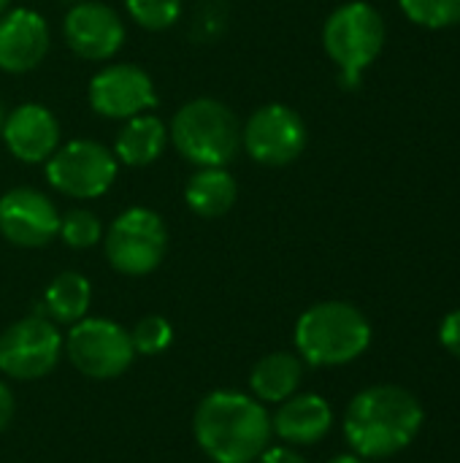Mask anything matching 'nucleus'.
I'll use <instances>...</instances> for the list:
<instances>
[{"mask_svg":"<svg viewBox=\"0 0 460 463\" xmlns=\"http://www.w3.org/2000/svg\"><path fill=\"white\" fill-rule=\"evenodd\" d=\"M195 439L214 463H252L271 439V418L249 396L236 391L209 393L195 412Z\"/></svg>","mask_w":460,"mask_h":463,"instance_id":"nucleus-1","label":"nucleus"},{"mask_svg":"<svg viewBox=\"0 0 460 463\" xmlns=\"http://www.w3.org/2000/svg\"><path fill=\"white\" fill-rule=\"evenodd\" d=\"M423 423L420 402L399 385L358 393L344 415V434L363 458H390L412 445Z\"/></svg>","mask_w":460,"mask_h":463,"instance_id":"nucleus-2","label":"nucleus"},{"mask_svg":"<svg viewBox=\"0 0 460 463\" xmlns=\"http://www.w3.org/2000/svg\"><path fill=\"white\" fill-rule=\"evenodd\" d=\"M371 342L366 315L347 301L309 307L296 323V347L312 366H342L355 361Z\"/></svg>","mask_w":460,"mask_h":463,"instance_id":"nucleus-3","label":"nucleus"},{"mask_svg":"<svg viewBox=\"0 0 460 463\" xmlns=\"http://www.w3.org/2000/svg\"><path fill=\"white\" fill-rule=\"evenodd\" d=\"M171 141L198 168H225L241 149V125L222 100L195 98L176 111Z\"/></svg>","mask_w":460,"mask_h":463,"instance_id":"nucleus-4","label":"nucleus"},{"mask_svg":"<svg viewBox=\"0 0 460 463\" xmlns=\"http://www.w3.org/2000/svg\"><path fill=\"white\" fill-rule=\"evenodd\" d=\"M323 46L328 57L350 76H361L385 46V19L382 14L363 3L339 5L323 27Z\"/></svg>","mask_w":460,"mask_h":463,"instance_id":"nucleus-5","label":"nucleus"},{"mask_svg":"<svg viewBox=\"0 0 460 463\" xmlns=\"http://www.w3.org/2000/svg\"><path fill=\"white\" fill-rule=\"evenodd\" d=\"M168 250V231L157 212L146 206L125 209L106 233V258L125 277L155 271Z\"/></svg>","mask_w":460,"mask_h":463,"instance_id":"nucleus-6","label":"nucleus"},{"mask_svg":"<svg viewBox=\"0 0 460 463\" xmlns=\"http://www.w3.org/2000/svg\"><path fill=\"white\" fill-rule=\"evenodd\" d=\"M46 179L70 198H100L117 179V157L108 146L76 138L54 149L46 160Z\"/></svg>","mask_w":460,"mask_h":463,"instance_id":"nucleus-7","label":"nucleus"},{"mask_svg":"<svg viewBox=\"0 0 460 463\" xmlns=\"http://www.w3.org/2000/svg\"><path fill=\"white\" fill-rule=\"evenodd\" d=\"M133 355L130 334L111 320L84 317L68 334V358L89 380H114L125 374Z\"/></svg>","mask_w":460,"mask_h":463,"instance_id":"nucleus-8","label":"nucleus"},{"mask_svg":"<svg viewBox=\"0 0 460 463\" xmlns=\"http://www.w3.org/2000/svg\"><path fill=\"white\" fill-rule=\"evenodd\" d=\"M62 353V336L46 317H24L0 334V372L14 380L46 377Z\"/></svg>","mask_w":460,"mask_h":463,"instance_id":"nucleus-9","label":"nucleus"},{"mask_svg":"<svg viewBox=\"0 0 460 463\" xmlns=\"http://www.w3.org/2000/svg\"><path fill=\"white\" fill-rule=\"evenodd\" d=\"M241 144L260 165H287L306 146V125L296 109L268 103L252 111L241 130Z\"/></svg>","mask_w":460,"mask_h":463,"instance_id":"nucleus-10","label":"nucleus"},{"mask_svg":"<svg viewBox=\"0 0 460 463\" xmlns=\"http://www.w3.org/2000/svg\"><path fill=\"white\" fill-rule=\"evenodd\" d=\"M155 103V81L138 65H106L89 81V106L106 119H130L144 114Z\"/></svg>","mask_w":460,"mask_h":463,"instance_id":"nucleus-11","label":"nucleus"},{"mask_svg":"<svg viewBox=\"0 0 460 463\" xmlns=\"http://www.w3.org/2000/svg\"><path fill=\"white\" fill-rule=\"evenodd\" d=\"M62 33L68 46L89 62L111 60L125 43V24L119 14L98 0L73 3L65 14Z\"/></svg>","mask_w":460,"mask_h":463,"instance_id":"nucleus-12","label":"nucleus"},{"mask_svg":"<svg viewBox=\"0 0 460 463\" xmlns=\"http://www.w3.org/2000/svg\"><path fill=\"white\" fill-rule=\"evenodd\" d=\"M0 233L16 247H43L60 233V212L43 193L14 187L0 198Z\"/></svg>","mask_w":460,"mask_h":463,"instance_id":"nucleus-13","label":"nucleus"},{"mask_svg":"<svg viewBox=\"0 0 460 463\" xmlns=\"http://www.w3.org/2000/svg\"><path fill=\"white\" fill-rule=\"evenodd\" d=\"M3 141L22 163H46L60 146V122L41 103H22L3 122Z\"/></svg>","mask_w":460,"mask_h":463,"instance_id":"nucleus-14","label":"nucleus"},{"mask_svg":"<svg viewBox=\"0 0 460 463\" xmlns=\"http://www.w3.org/2000/svg\"><path fill=\"white\" fill-rule=\"evenodd\" d=\"M49 52V27L33 8H14L0 16V71L27 73Z\"/></svg>","mask_w":460,"mask_h":463,"instance_id":"nucleus-15","label":"nucleus"},{"mask_svg":"<svg viewBox=\"0 0 460 463\" xmlns=\"http://www.w3.org/2000/svg\"><path fill=\"white\" fill-rule=\"evenodd\" d=\"M333 423V412L323 396H290L277 410L271 420V431H277L290 445H314L320 442Z\"/></svg>","mask_w":460,"mask_h":463,"instance_id":"nucleus-16","label":"nucleus"},{"mask_svg":"<svg viewBox=\"0 0 460 463\" xmlns=\"http://www.w3.org/2000/svg\"><path fill=\"white\" fill-rule=\"evenodd\" d=\"M165 144H168L165 125L152 114H138L130 117L117 133L114 157L130 168H144L165 152Z\"/></svg>","mask_w":460,"mask_h":463,"instance_id":"nucleus-17","label":"nucleus"},{"mask_svg":"<svg viewBox=\"0 0 460 463\" xmlns=\"http://www.w3.org/2000/svg\"><path fill=\"white\" fill-rule=\"evenodd\" d=\"M236 195H239L236 179L220 165L198 168L184 187V201H187L190 212H195L198 217H206V220L228 214L236 203Z\"/></svg>","mask_w":460,"mask_h":463,"instance_id":"nucleus-18","label":"nucleus"},{"mask_svg":"<svg viewBox=\"0 0 460 463\" xmlns=\"http://www.w3.org/2000/svg\"><path fill=\"white\" fill-rule=\"evenodd\" d=\"M301 361L290 353H271L252 369L249 385L260 402H285L301 385Z\"/></svg>","mask_w":460,"mask_h":463,"instance_id":"nucleus-19","label":"nucleus"},{"mask_svg":"<svg viewBox=\"0 0 460 463\" xmlns=\"http://www.w3.org/2000/svg\"><path fill=\"white\" fill-rule=\"evenodd\" d=\"M92 301V288L89 279L79 271H62L52 279V285L46 288L43 304L46 312L57 320V323H68L76 326L79 320L87 317Z\"/></svg>","mask_w":460,"mask_h":463,"instance_id":"nucleus-20","label":"nucleus"},{"mask_svg":"<svg viewBox=\"0 0 460 463\" xmlns=\"http://www.w3.org/2000/svg\"><path fill=\"white\" fill-rule=\"evenodd\" d=\"M401 11L420 27L445 30L460 22V0H399Z\"/></svg>","mask_w":460,"mask_h":463,"instance_id":"nucleus-21","label":"nucleus"},{"mask_svg":"<svg viewBox=\"0 0 460 463\" xmlns=\"http://www.w3.org/2000/svg\"><path fill=\"white\" fill-rule=\"evenodd\" d=\"M127 14L144 30H168L182 16V0H125Z\"/></svg>","mask_w":460,"mask_h":463,"instance_id":"nucleus-22","label":"nucleus"},{"mask_svg":"<svg viewBox=\"0 0 460 463\" xmlns=\"http://www.w3.org/2000/svg\"><path fill=\"white\" fill-rule=\"evenodd\" d=\"M57 236H62V241L68 247H73V250H87V247L100 241L103 225H100V220L92 212L70 209L68 214L60 217V233Z\"/></svg>","mask_w":460,"mask_h":463,"instance_id":"nucleus-23","label":"nucleus"},{"mask_svg":"<svg viewBox=\"0 0 460 463\" xmlns=\"http://www.w3.org/2000/svg\"><path fill=\"white\" fill-rule=\"evenodd\" d=\"M130 342H133V350L141 353V355H160L163 350L171 347L174 342V328L165 317L160 315H149V317H141L130 334Z\"/></svg>","mask_w":460,"mask_h":463,"instance_id":"nucleus-24","label":"nucleus"},{"mask_svg":"<svg viewBox=\"0 0 460 463\" xmlns=\"http://www.w3.org/2000/svg\"><path fill=\"white\" fill-rule=\"evenodd\" d=\"M439 339L447 347V353H453L455 358H460V309L445 317L442 331H439Z\"/></svg>","mask_w":460,"mask_h":463,"instance_id":"nucleus-25","label":"nucleus"},{"mask_svg":"<svg viewBox=\"0 0 460 463\" xmlns=\"http://www.w3.org/2000/svg\"><path fill=\"white\" fill-rule=\"evenodd\" d=\"M258 463H306L304 456H298L290 448H266L263 456L258 458Z\"/></svg>","mask_w":460,"mask_h":463,"instance_id":"nucleus-26","label":"nucleus"},{"mask_svg":"<svg viewBox=\"0 0 460 463\" xmlns=\"http://www.w3.org/2000/svg\"><path fill=\"white\" fill-rule=\"evenodd\" d=\"M11 418H14V396H11V391L0 383V431L8 429Z\"/></svg>","mask_w":460,"mask_h":463,"instance_id":"nucleus-27","label":"nucleus"},{"mask_svg":"<svg viewBox=\"0 0 460 463\" xmlns=\"http://www.w3.org/2000/svg\"><path fill=\"white\" fill-rule=\"evenodd\" d=\"M331 463H363L361 458H355V456H339V458H333Z\"/></svg>","mask_w":460,"mask_h":463,"instance_id":"nucleus-28","label":"nucleus"},{"mask_svg":"<svg viewBox=\"0 0 460 463\" xmlns=\"http://www.w3.org/2000/svg\"><path fill=\"white\" fill-rule=\"evenodd\" d=\"M3 122H5V111H3V103H0V133H3Z\"/></svg>","mask_w":460,"mask_h":463,"instance_id":"nucleus-29","label":"nucleus"},{"mask_svg":"<svg viewBox=\"0 0 460 463\" xmlns=\"http://www.w3.org/2000/svg\"><path fill=\"white\" fill-rule=\"evenodd\" d=\"M8 3H11V0H0V16L5 14V8H8Z\"/></svg>","mask_w":460,"mask_h":463,"instance_id":"nucleus-30","label":"nucleus"},{"mask_svg":"<svg viewBox=\"0 0 460 463\" xmlns=\"http://www.w3.org/2000/svg\"><path fill=\"white\" fill-rule=\"evenodd\" d=\"M65 3H81V0H65Z\"/></svg>","mask_w":460,"mask_h":463,"instance_id":"nucleus-31","label":"nucleus"}]
</instances>
